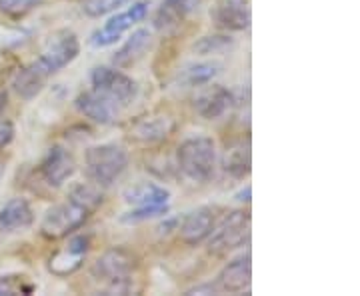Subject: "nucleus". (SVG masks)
Here are the masks:
<instances>
[{"instance_id": "f257e3e1", "label": "nucleus", "mask_w": 360, "mask_h": 296, "mask_svg": "<svg viewBox=\"0 0 360 296\" xmlns=\"http://www.w3.org/2000/svg\"><path fill=\"white\" fill-rule=\"evenodd\" d=\"M103 205V193L98 184H78L65 202L52 206L42 219L40 231L46 238H65L78 231L89 217Z\"/></svg>"}, {"instance_id": "f03ea898", "label": "nucleus", "mask_w": 360, "mask_h": 296, "mask_svg": "<svg viewBox=\"0 0 360 296\" xmlns=\"http://www.w3.org/2000/svg\"><path fill=\"white\" fill-rule=\"evenodd\" d=\"M179 168L193 182H208L217 172V144L210 136H191L176 150Z\"/></svg>"}, {"instance_id": "7ed1b4c3", "label": "nucleus", "mask_w": 360, "mask_h": 296, "mask_svg": "<svg viewBox=\"0 0 360 296\" xmlns=\"http://www.w3.org/2000/svg\"><path fill=\"white\" fill-rule=\"evenodd\" d=\"M84 165L90 181L98 186H110L129 167V155L120 144H96L90 146L84 155Z\"/></svg>"}, {"instance_id": "20e7f679", "label": "nucleus", "mask_w": 360, "mask_h": 296, "mask_svg": "<svg viewBox=\"0 0 360 296\" xmlns=\"http://www.w3.org/2000/svg\"><path fill=\"white\" fill-rule=\"evenodd\" d=\"M136 266H139L136 255L124 246H116V248H108L103 257L96 258L92 274L98 281L110 284V292H127L129 288L124 284L129 283Z\"/></svg>"}, {"instance_id": "39448f33", "label": "nucleus", "mask_w": 360, "mask_h": 296, "mask_svg": "<svg viewBox=\"0 0 360 296\" xmlns=\"http://www.w3.org/2000/svg\"><path fill=\"white\" fill-rule=\"evenodd\" d=\"M248 238H250V217L245 210H234L219 226L214 224V229L206 240H208L210 252L224 255L248 243Z\"/></svg>"}, {"instance_id": "423d86ee", "label": "nucleus", "mask_w": 360, "mask_h": 296, "mask_svg": "<svg viewBox=\"0 0 360 296\" xmlns=\"http://www.w3.org/2000/svg\"><path fill=\"white\" fill-rule=\"evenodd\" d=\"M148 14V2L144 0H134L130 2V6L122 13L110 16L103 28L94 30L92 37H90V44L96 46V49H104V46H112L118 40L122 39V34L130 30L134 25L142 22Z\"/></svg>"}, {"instance_id": "0eeeda50", "label": "nucleus", "mask_w": 360, "mask_h": 296, "mask_svg": "<svg viewBox=\"0 0 360 296\" xmlns=\"http://www.w3.org/2000/svg\"><path fill=\"white\" fill-rule=\"evenodd\" d=\"M90 82H92V91L101 92L118 106H127L136 96V82L129 75L110 66L94 68L90 75Z\"/></svg>"}, {"instance_id": "6e6552de", "label": "nucleus", "mask_w": 360, "mask_h": 296, "mask_svg": "<svg viewBox=\"0 0 360 296\" xmlns=\"http://www.w3.org/2000/svg\"><path fill=\"white\" fill-rule=\"evenodd\" d=\"M78 54H80V42H78L77 34L75 32H63L52 40L46 46V51L42 52L34 63L39 65V68L46 77L51 78L52 75L66 68L72 60H77Z\"/></svg>"}, {"instance_id": "1a4fd4ad", "label": "nucleus", "mask_w": 360, "mask_h": 296, "mask_svg": "<svg viewBox=\"0 0 360 296\" xmlns=\"http://www.w3.org/2000/svg\"><path fill=\"white\" fill-rule=\"evenodd\" d=\"M252 283V260L246 252L243 257L231 260L217 278V288L219 292H229V295H240L250 288Z\"/></svg>"}, {"instance_id": "9d476101", "label": "nucleus", "mask_w": 360, "mask_h": 296, "mask_svg": "<svg viewBox=\"0 0 360 296\" xmlns=\"http://www.w3.org/2000/svg\"><path fill=\"white\" fill-rule=\"evenodd\" d=\"M77 170L75 156L63 146L51 148L40 162V174L51 186H63Z\"/></svg>"}, {"instance_id": "9b49d317", "label": "nucleus", "mask_w": 360, "mask_h": 296, "mask_svg": "<svg viewBox=\"0 0 360 296\" xmlns=\"http://www.w3.org/2000/svg\"><path fill=\"white\" fill-rule=\"evenodd\" d=\"M90 248V238L80 234V236H75L66 248L54 252L51 257V262H49V269H51L52 274L56 276H68L72 272H77L80 266H82V260L86 257Z\"/></svg>"}, {"instance_id": "f8f14e48", "label": "nucleus", "mask_w": 360, "mask_h": 296, "mask_svg": "<svg viewBox=\"0 0 360 296\" xmlns=\"http://www.w3.org/2000/svg\"><path fill=\"white\" fill-rule=\"evenodd\" d=\"M214 224H217V217L212 208H206V206L196 208L180 222V240L188 246L200 245L210 236Z\"/></svg>"}, {"instance_id": "ddd939ff", "label": "nucleus", "mask_w": 360, "mask_h": 296, "mask_svg": "<svg viewBox=\"0 0 360 296\" xmlns=\"http://www.w3.org/2000/svg\"><path fill=\"white\" fill-rule=\"evenodd\" d=\"M75 104L80 115H84L96 124H110L118 116V104L96 91L80 92Z\"/></svg>"}, {"instance_id": "4468645a", "label": "nucleus", "mask_w": 360, "mask_h": 296, "mask_svg": "<svg viewBox=\"0 0 360 296\" xmlns=\"http://www.w3.org/2000/svg\"><path fill=\"white\" fill-rule=\"evenodd\" d=\"M234 103H236L234 92L224 89V86H214L210 91L202 92L196 98L194 108L206 120H214V118H220L222 115H226L232 106H234Z\"/></svg>"}, {"instance_id": "2eb2a0df", "label": "nucleus", "mask_w": 360, "mask_h": 296, "mask_svg": "<svg viewBox=\"0 0 360 296\" xmlns=\"http://www.w3.org/2000/svg\"><path fill=\"white\" fill-rule=\"evenodd\" d=\"M32 222L34 212L26 198H13L0 208V232L25 231Z\"/></svg>"}, {"instance_id": "dca6fc26", "label": "nucleus", "mask_w": 360, "mask_h": 296, "mask_svg": "<svg viewBox=\"0 0 360 296\" xmlns=\"http://www.w3.org/2000/svg\"><path fill=\"white\" fill-rule=\"evenodd\" d=\"M250 6L248 0H222L217 8V22L226 30L243 32L250 26Z\"/></svg>"}, {"instance_id": "f3484780", "label": "nucleus", "mask_w": 360, "mask_h": 296, "mask_svg": "<svg viewBox=\"0 0 360 296\" xmlns=\"http://www.w3.org/2000/svg\"><path fill=\"white\" fill-rule=\"evenodd\" d=\"M150 40H153V34L148 28H136L127 39V42L115 52V58H112L115 65L118 68H129L134 65L139 58H142V54L148 51Z\"/></svg>"}, {"instance_id": "a211bd4d", "label": "nucleus", "mask_w": 360, "mask_h": 296, "mask_svg": "<svg viewBox=\"0 0 360 296\" xmlns=\"http://www.w3.org/2000/svg\"><path fill=\"white\" fill-rule=\"evenodd\" d=\"M172 130H174V120L170 116H144L132 127V134L139 141L153 144L168 139Z\"/></svg>"}, {"instance_id": "6ab92c4d", "label": "nucleus", "mask_w": 360, "mask_h": 296, "mask_svg": "<svg viewBox=\"0 0 360 296\" xmlns=\"http://www.w3.org/2000/svg\"><path fill=\"white\" fill-rule=\"evenodd\" d=\"M46 80L49 77L42 72L39 68L37 63H32V65L25 66L16 78H14V91L18 92L25 101H30V98H34L37 94H40V91L44 89V84H46Z\"/></svg>"}, {"instance_id": "aec40b11", "label": "nucleus", "mask_w": 360, "mask_h": 296, "mask_svg": "<svg viewBox=\"0 0 360 296\" xmlns=\"http://www.w3.org/2000/svg\"><path fill=\"white\" fill-rule=\"evenodd\" d=\"M124 200L134 206H144V205H168L170 200V193H168L165 186L155 184V182H142L129 188L124 193Z\"/></svg>"}, {"instance_id": "412c9836", "label": "nucleus", "mask_w": 360, "mask_h": 296, "mask_svg": "<svg viewBox=\"0 0 360 296\" xmlns=\"http://www.w3.org/2000/svg\"><path fill=\"white\" fill-rule=\"evenodd\" d=\"M198 4H200V0H165L162 8L158 13V18H156V25L160 28L179 25L184 16H188L193 11H196Z\"/></svg>"}, {"instance_id": "4be33fe9", "label": "nucleus", "mask_w": 360, "mask_h": 296, "mask_svg": "<svg viewBox=\"0 0 360 296\" xmlns=\"http://www.w3.org/2000/svg\"><path fill=\"white\" fill-rule=\"evenodd\" d=\"M224 172L236 179V181H243L245 176L250 174V148L245 146V144H238L231 150H226L224 155Z\"/></svg>"}, {"instance_id": "5701e85b", "label": "nucleus", "mask_w": 360, "mask_h": 296, "mask_svg": "<svg viewBox=\"0 0 360 296\" xmlns=\"http://www.w3.org/2000/svg\"><path fill=\"white\" fill-rule=\"evenodd\" d=\"M220 65L217 63H198V65L188 66L182 72V82L188 86H205L219 77Z\"/></svg>"}, {"instance_id": "b1692460", "label": "nucleus", "mask_w": 360, "mask_h": 296, "mask_svg": "<svg viewBox=\"0 0 360 296\" xmlns=\"http://www.w3.org/2000/svg\"><path fill=\"white\" fill-rule=\"evenodd\" d=\"M234 40L229 37V34H210V37H202L194 44V51L202 56H208V54H220V52L229 51Z\"/></svg>"}, {"instance_id": "393cba45", "label": "nucleus", "mask_w": 360, "mask_h": 296, "mask_svg": "<svg viewBox=\"0 0 360 296\" xmlns=\"http://www.w3.org/2000/svg\"><path fill=\"white\" fill-rule=\"evenodd\" d=\"M168 205H144V206H136L134 210L127 212L122 217V222L127 224H136V222H144V220L150 219H158V217H167L168 214Z\"/></svg>"}, {"instance_id": "a878e982", "label": "nucleus", "mask_w": 360, "mask_h": 296, "mask_svg": "<svg viewBox=\"0 0 360 296\" xmlns=\"http://www.w3.org/2000/svg\"><path fill=\"white\" fill-rule=\"evenodd\" d=\"M127 2H132V0H84L82 11L92 18H98V16H104V14L112 13L116 8L124 6Z\"/></svg>"}, {"instance_id": "bb28decb", "label": "nucleus", "mask_w": 360, "mask_h": 296, "mask_svg": "<svg viewBox=\"0 0 360 296\" xmlns=\"http://www.w3.org/2000/svg\"><path fill=\"white\" fill-rule=\"evenodd\" d=\"M39 0H0V11L11 16H22L37 6Z\"/></svg>"}, {"instance_id": "cd10ccee", "label": "nucleus", "mask_w": 360, "mask_h": 296, "mask_svg": "<svg viewBox=\"0 0 360 296\" xmlns=\"http://www.w3.org/2000/svg\"><path fill=\"white\" fill-rule=\"evenodd\" d=\"M14 139V124L11 120L0 118V148L8 146Z\"/></svg>"}, {"instance_id": "c85d7f7f", "label": "nucleus", "mask_w": 360, "mask_h": 296, "mask_svg": "<svg viewBox=\"0 0 360 296\" xmlns=\"http://www.w3.org/2000/svg\"><path fill=\"white\" fill-rule=\"evenodd\" d=\"M16 290H14V286L6 278H0V296H11L14 295Z\"/></svg>"}, {"instance_id": "c756f323", "label": "nucleus", "mask_w": 360, "mask_h": 296, "mask_svg": "<svg viewBox=\"0 0 360 296\" xmlns=\"http://www.w3.org/2000/svg\"><path fill=\"white\" fill-rule=\"evenodd\" d=\"M6 103H8V94L4 91H0V112L4 110V106H6Z\"/></svg>"}]
</instances>
